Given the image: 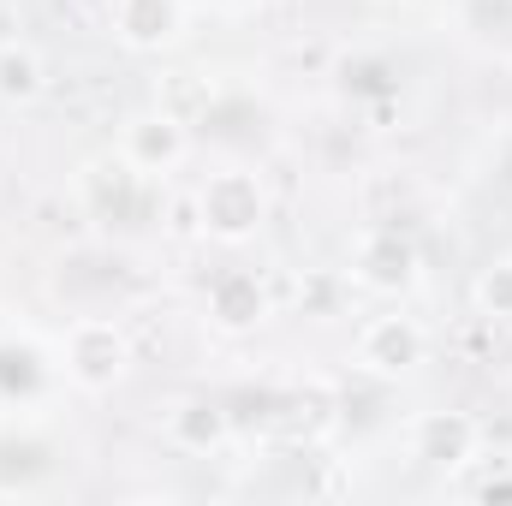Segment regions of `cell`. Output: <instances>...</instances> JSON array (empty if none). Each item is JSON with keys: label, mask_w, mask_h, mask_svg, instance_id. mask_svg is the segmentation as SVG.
I'll list each match as a JSON object with an SVG mask.
<instances>
[{"label": "cell", "mask_w": 512, "mask_h": 506, "mask_svg": "<svg viewBox=\"0 0 512 506\" xmlns=\"http://www.w3.org/2000/svg\"><path fill=\"white\" fill-rule=\"evenodd\" d=\"M167 435H173V447H185V453H209V447H221V441L233 435V411L215 405V399H179V405L167 411Z\"/></svg>", "instance_id": "cell-10"}, {"label": "cell", "mask_w": 512, "mask_h": 506, "mask_svg": "<svg viewBox=\"0 0 512 506\" xmlns=\"http://www.w3.org/2000/svg\"><path fill=\"white\" fill-rule=\"evenodd\" d=\"M352 274H358V286H370V292H405V286L417 280V245H411L399 227H370V233L358 239Z\"/></svg>", "instance_id": "cell-6"}, {"label": "cell", "mask_w": 512, "mask_h": 506, "mask_svg": "<svg viewBox=\"0 0 512 506\" xmlns=\"http://www.w3.org/2000/svg\"><path fill=\"white\" fill-rule=\"evenodd\" d=\"M197 215H203V233H215L221 245H245V239L262 233V221H268V191H262V179L245 173V167H221V173L203 179Z\"/></svg>", "instance_id": "cell-1"}, {"label": "cell", "mask_w": 512, "mask_h": 506, "mask_svg": "<svg viewBox=\"0 0 512 506\" xmlns=\"http://www.w3.org/2000/svg\"><path fill=\"white\" fill-rule=\"evenodd\" d=\"M423 358H429V340H423V328L411 316H370L358 328V370L364 376L399 381V376H411Z\"/></svg>", "instance_id": "cell-3"}, {"label": "cell", "mask_w": 512, "mask_h": 506, "mask_svg": "<svg viewBox=\"0 0 512 506\" xmlns=\"http://www.w3.org/2000/svg\"><path fill=\"white\" fill-rule=\"evenodd\" d=\"M137 185H143V173L131 167L126 155H102V161L84 167V197H90V209H96L102 221H126Z\"/></svg>", "instance_id": "cell-9"}, {"label": "cell", "mask_w": 512, "mask_h": 506, "mask_svg": "<svg viewBox=\"0 0 512 506\" xmlns=\"http://www.w3.org/2000/svg\"><path fill=\"white\" fill-rule=\"evenodd\" d=\"M477 447H483V423L465 411H423L411 423V459L429 471H459L477 459Z\"/></svg>", "instance_id": "cell-4"}, {"label": "cell", "mask_w": 512, "mask_h": 506, "mask_svg": "<svg viewBox=\"0 0 512 506\" xmlns=\"http://www.w3.org/2000/svg\"><path fill=\"white\" fill-rule=\"evenodd\" d=\"M185 30V0H114V36L131 54H155Z\"/></svg>", "instance_id": "cell-8"}, {"label": "cell", "mask_w": 512, "mask_h": 506, "mask_svg": "<svg viewBox=\"0 0 512 506\" xmlns=\"http://www.w3.org/2000/svg\"><path fill=\"white\" fill-rule=\"evenodd\" d=\"M66 381L84 387V393H114L131 370V340L120 322L108 316H78L66 328Z\"/></svg>", "instance_id": "cell-2"}, {"label": "cell", "mask_w": 512, "mask_h": 506, "mask_svg": "<svg viewBox=\"0 0 512 506\" xmlns=\"http://www.w3.org/2000/svg\"><path fill=\"white\" fill-rule=\"evenodd\" d=\"M477 310L489 322H512V262H495L477 274Z\"/></svg>", "instance_id": "cell-12"}, {"label": "cell", "mask_w": 512, "mask_h": 506, "mask_svg": "<svg viewBox=\"0 0 512 506\" xmlns=\"http://www.w3.org/2000/svg\"><path fill=\"white\" fill-rule=\"evenodd\" d=\"M185 149H191V131L185 120H173V114H137L120 137V155H126L131 167L143 173V179H161V173H173L179 161H185Z\"/></svg>", "instance_id": "cell-5"}, {"label": "cell", "mask_w": 512, "mask_h": 506, "mask_svg": "<svg viewBox=\"0 0 512 506\" xmlns=\"http://www.w3.org/2000/svg\"><path fill=\"white\" fill-rule=\"evenodd\" d=\"M477 495H483V501H512V477H489Z\"/></svg>", "instance_id": "cell-13"}, {"label": "cell", "mask_w": 512, "mask_h": 506, "mask_svg": "<svg viewBox=\"0 0 512 506\" xmlns=\"http://www.w3.org/2000/svg\"><path fill=\"white\" fill-rule=\"evenodd\" d=\"M48 90V66H42V54L30 48V42H6L0 48V102H36Z\"/></svg>", "instance_id": "cell-11"}, {"label": "cell", "mask_w": 512, "mask_h": 506, "mask_svg": "<svg viewBox=\"0 0 512 506\" xmlns=\"http://www.w3.org/2000/svg\"><path fill=\"white\" fill-rule=\"evenodd\" d=\"M209 322L221 334H251L268 322V286L256 280L251 268H221L209 280Z\"/></svg>", "instance_id": "cell-7"}]
</instances>
